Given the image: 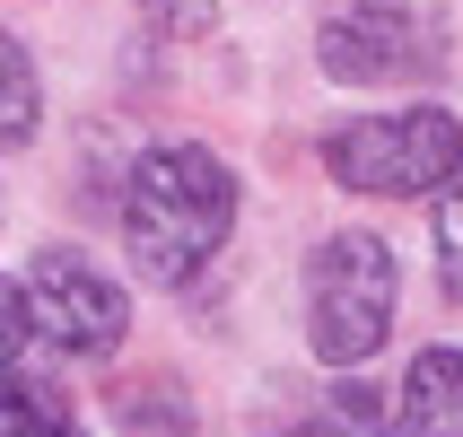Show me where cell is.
I'll list each match as a JSON object with an SVG mask.
<instances>
[{
	"label": "cell",
	"instance_id": "obj_6",
	"mask_svg": "<svg viewBox=\"0 0 463 437\" xmlns=\"http://www.w3.org/2000/svg\"><path fill=\"white\" fill-rule=\"evenodd\" d=\"M393 437H463V350H420L393 403Z\"/></svg>",
	"mask_w": 463,
	"mask_h": 437
},
{
	"label": "cell",
	"instance_id": "obj_9",
	"mask_svg": "<svg viewBox=\"0 0 463 437\" xmlns=\"http://www.w3.org/2000/svg\"><path fill=\"white\" fill-rule=\"evenodd\" d=\"M0 437H79V412H71L52 385L0 376Z\"/></svg>",
	"mask_w": 463,
	"mask_h": 437
},
{
	"label": "cell",
	"instance_id": "obj_12",
	"mask_svg": "<svg viewBox=\"0 0 463 437\" xmlns=\"http://www.w3.org/2000/svg\"><path fill=\"white\" fill-rule=\"evenodd\" d=\"M438 280L463 298V193H438Z\"/></svg>",
	"mask_w": 463,
	"mask_h": 437
},
{
	"label": "cell",
	"instance_id": "obj_10",
	"mask_svg": "<svg viewBox=\"0 0 463 437\" xmlns=\"http://www.w3.org/2000/svg\"><path fill=\"white\" fill-rule=\"evenodd\" d=\"M385 429V394L376 385H333V403H324V420H307V429H280V437H376Z\"/></svg>",
	"mask_w": 463,
	"mask_h": 437
},
{
	"label": "cell",
	"instance_id": "obj_1",
	"mask_svg": "<svg viewBox=\"0 0 463 437\" xmlns=\"http://www.w3.org/2000/svg\"><path fill=\"white\" fill-rule=\"evenodd\" d=\"M236 228V184L202 140H166L131 166L123 193V245L157 289H184Z\"/></svg>",
	"mask_w": 463,
	"mask_h": 437
},
{
	"label": "cell",
	"instance_id": "obj_8",
	"mask_svg": "<svg viewBox=\"0 0 463 437\" xmlns=\"http://www.w3.org/2000/svg\"><path fill=\"white\" fill-rule=\"evenodd\" d=\"M114 420L123 437H193V403H184L175 376H140V385L114 394Z\"/></svg>",
	"mask_w": 463,
	"mask_h": 437
},
{
	"label": "cell",
	"instance_id": "obj_7",
	"mask_svg": "<svg viewBox=\"0 0 463 437\" xmlns=\"http://www.w3.org/2000/svg\"><path fill=\"white\" fill-rule=\"evenodd\" d=\"M35 123H44V79H35L26 44L0 26V149H26Z\"/></svg>",
	"mask_w": 463,
	"mask_h": 437
},
{
	"label": "cell",
	"instance_id": "obj_5",
	"mask_svg": "<svg viewBox=\"0 0 463 437\" xmlns=\"http://www.w3.org/2000/svg\"><path fill=\"white\" fill-rule=\"evenodd\" d=\"M315 62H324L341 88H385V79H411L420 62H429V44H420V18L402 0H350V9L324 18Z\"/></svg>",
	"mask_w": 463,
	"mask_h": 437
},
{
	"label": "cell",
	"instance_id": "obj_3",
	"mask_svg": "<svg viewBox=\"0 0 463 437\" xmlns=\"http://www.w3.org/2000/svg\"><path fill=\"white\" fill-rule=\"evenodd\" d=\"M324 176L341 193H376V202H420L463 176V123L446 105H402V114H367V123L324 140Z\"/></svg>",
	"mask_w": 463,
	"mask_h": 437
},
{
	"label": "cell",
	"instance_id": "obj_4",
	"mask_svg": "<svg viewBox=\"0 0 463 437\" xmlns=\"http://www.w3.org/2000/svg\"><path fill=\"white\" fill-rule=\"evenodd\" d=\"M26 307H35V333L71 359H114L131 333V298L88 254H44L35 280H26Z\"/></svg>",
	"mask_w": 463,
	"mask_h": 437
},
{
	"label": "cell",
	"instance_id": "obj_11",
	"mask_svg": "<svg viewBox=\"0 0 463 437\" xmlns=\"http://www.w3.org/2000/svg\"><path fill=\"white\" fill-rule=\"evenodd\" d=\"M26 341H35V307H26L18 280H0V376H18Z\"/></svg>",
	"mask_w": 463,
	"mask_h": 437
},
{
	"label": "cell",
	"instance_id": "obj_2",
	"mask_svg": "<svg viewBox=\"0 0 463 437\" xmlns=\"http://www.w3.org/2000/svg\"><path fill=\"white\" fill-rule=\"evenodd\" d=\"M393 298H402V271H393L385 236H324L307 262V350L324 367H359L385 350L393 333Z\"/></svg>",
	"mask_w": 463,
	"mask_h": 437
}]
</instances>
